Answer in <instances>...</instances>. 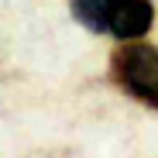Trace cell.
Instances as JSON below:
<instances>
[{
  "label": "cell",
  "instance_id": "2",
  "mask_svg": "<svg viewBox=\"0 0 158 158\" xmlns=\"http://www.w3.org/2000/svg\"><path fill=\"white\" fill-rule=\"evenodd\" d=\"M110 79L120 93L138 100L141 107L158 110V48L148 41H120L110 55Z\"/></svg>",
  "mask_w": 158,
  "mask_h": 158
},
{
  "label": "cell",
  "instance_id": "1",
  "mask_svg": "<svg viewBox=\"0 0 158 158\" xmlns=\"http://www.w3.org/2000/svg\"><path fill=\"white\" fill-rule=\"evenodd\" d=\"M72 14L89 31L117 41H138L155 28L151 0H72Z\"/></svg>",
  "mask_w": 158,
  "mask_h": 158
}]
</instances>
